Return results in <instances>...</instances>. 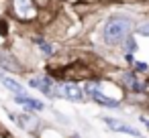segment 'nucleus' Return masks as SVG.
Listing matches in <instances>:
<instances>
[{
	"instance_id": "nucleus-1",
	"label": "nucleus",
	"mask_w": 149,
	"mask_h": 138,
	"mask_svg": "<svg viewBox=\"0 0 149 138\" xmlns=\"http://www.w3.org/2000/svg\"><path fill=\"white\" fill-rule=\"evenodd\" d=\"M131 29H133V19H129V16H112L106 23V27H104V41H106V45L123 43L129 37Z\"/></svg>"
},
{
	"instance_id": "nucleus-2",
	"label": "nucleus",
	"mask_w": 149,
	"mask_h": 138,
	"mask_svg": "<svg viewBox=\"0 0 149 138\" xmlns=\"http://www.w3.org/2000/svg\"><path fill=\"white\" fill-rule=\"evenodd\" d=\"M57 91V97H65V100H72V102H82L84 100V89L78 87L76 83H61L55 87Z\"/></svg>"
},
{
	"instance_id": "nucleus-3",
	"label": "nucleus",
	"mask_w": 149,
	"mask_h": 138,
	"mask_svg": "<svg viewBox=\"0 0 149 138\" xmlns=\"http://www.w3.org/2000/svg\"><path fill=\"white\" fill-rule=\"evenodd\" d=\"M15 12L19 19H35V8H33V0H15Z\"/></svg>"
},
{
	"instance_id": "nucleus-4",
	"label": "nucleus",
	"mask_w": 149,
	"mask_h": 138,
	"mask_svg": "<svg viewBox=\"0 0 149 138\" xmlns=\"http://www.w3.org/2000/svg\"><path fill=\"white\" fill-rule=\"evenodd\" d=\"M104 122L114 130V132H125V134H131V136H137V138H141V134L135 130V128H131V126H127V124H123L120 120H114V118H104Z\"/></svg>"
},
{
	"instance_id": "nucleus-5",
	"label": "nucleus",
	"mask_w": 149,
	"mask_h": 138,
	"mask_svg": "<svg viewBox=\"0 0 149 138\" xmlns=\"http://www.w3.org/2000/svg\"><path fill=\"white\" fill-rule=\"evenodd\" d=\"M0 81H2V85L6 87V89H10L15 95H25V87L17 81V79H13V77H6V75H2L0 73Z\"/></svg>"
},
{
	"instance_id": "nucleus-6",
	"label": "nucleus",
	"mask_w": 149,
	"mask_h": 138,
	"mask_svg": "<svg viewBox=\"0 0 149 138\" xmlns=\"http://www.w3.org/2000/svg\"><path fill=\"white\" fill-rule=\"evenodd\" d=\"M15 102H17V104H23V106L29 108V110H37V112H41V110L45 108L43 102L33 100V97H29V95H15Z\"/></svg>"
},
{
	"instance_id": "nucleus-7",
	"label": "nucleus",
	"mask_w": 149,
	"mask_h": 138,
	"mask_svg": "<svg viewBox=\"0 0 149 138\" xmlns=\"http://www.w3.org/2000/svg\"><path fill=\"white\" fill-rule=\"evenodd\" d=\"M0 65H2L4 69H8V71H17V69H19L17 59H15V57H10L6 51H0Z\"/></svg>"
},
{
	"instance_id": "nucleus-8",
	"label": "nucleus",
	"mask_w": 149,
	"mask_h": 138,
	"mask_svg": "<svg viewBox=\"0 0 149 138\" xmlns=\"http://www.w3.org/2000/svg\"><path fill=\"white\" fill-rule=\"evenodd\" d=\"M125 41H127V43H125V47H127V53H135V51H137V41H135L133 37H127Z\"/></svg>"
},
{
	"instance_id": "nucleus-9",
	"label": "nucleus",
	"mask_w": 149,
	"mask_h": 138,
	"mask_svg": "<svg viewBox=\"0 0 149 138\" xmlns=\"http://www.w3.org/2000/svg\"><path fill=\"white\" fill-rule=\"evenodd\" d=\"M41 51L45 53V55H53L55 51H53V45H47V43H41Z\"/></svg>"
},
{
	"instance_id": "nucleus-10",
	"label": "nucleus",
	"mask_w": 149,
	"mask_h": 138,
	"mask_svg": "<svg viewBox=\"0 0 149 138\" xmlns=\"http://www.w3.org/2000/svg\"><path fill=\"white\" fill-rule=\"evenodd\" d=\"M137 33H139V35H143V37H149V23L141 25V27L137 29Z\"/></svg>"
},
{
	"instance_id": "nucleus-11",
	"label": "nucleus",
	"mask_w": 149,
	"mask_h": 138,
	"mask_svg": "<svg viewBox=\"0 0 149 138\" xmlns=\"http://www.w3.org/2000/svg\"><path fill=\"white\" fill-rule=\"evenodd\" d=\"M135 69H137V71H147V63L137 61V63H135Z\"/></svg>"
},
{
	"instance_id": "nucleus-12",
	"label": "nucleus",
	"mask_w": 149,
	"mask_h": 138,
	"mask_svg": "<svg viewBox=\"0 0 149 138\" xmlns=\"http://www.w3.org/2000/svg\"><path fill=\"white\" fill-rule=\"evenodd\" d=\"M141 122H143V124H145V126L149 128V120H147V118H141Z\"/></svg>"
}]
</instances>
